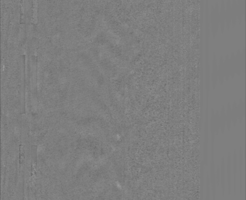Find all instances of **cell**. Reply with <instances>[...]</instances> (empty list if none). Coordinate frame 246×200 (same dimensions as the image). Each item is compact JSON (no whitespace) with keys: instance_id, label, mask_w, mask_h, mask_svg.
<instances>
[{"instance_id":"6da1fadb","label":"cell","mask_w":246,"mask_h":200,"mask_svg":"<svg viewBox=\"0 0 246 200\" xmlns=\"http://www.w3.org/2000/svg\"><path fill=\"white\" fill-rule=\"evenodd\" d=\"M25 159V153L24 146L23 144H21L19 146V163L20 166H21L24 163Z\"/></svg>"},{"instance_id":"7a4b0ae2","label":"cell","mask_w":246,"mask_h":200,"mask_svg":"<svg viewBox=\"0 0 246 200\" xmlns=\"http://www.w3.org/2000/svg\"><path fill=\"white\" fill-rule=\"evenodd\" d=\"M37 175V171H36V165L32 164L31 166V174H30V183L32 184L34 181L35 179H36Z\"/></svg>"}]
</instances>
